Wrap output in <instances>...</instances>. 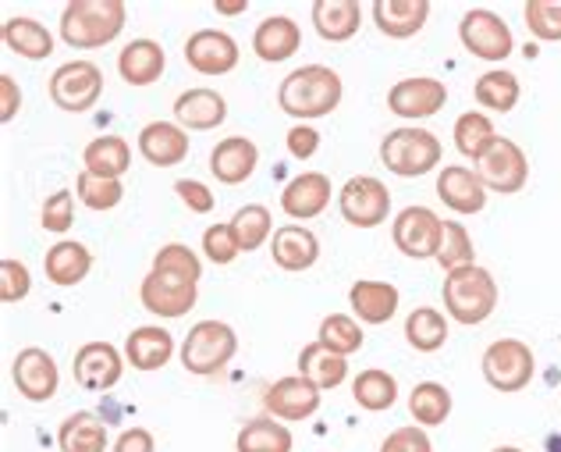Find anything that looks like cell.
Listing matches in <instances>:
<instances>
[{
  "mask_svg": "<svg viewBox=\"0 0 561 452\" xmlns=\"http://www.w3.org/2000/svg\"><path fill=\"white\" fill-rule=\"evenodd\" d=\"M214 11L217 14H245L249 11V0H217Z\"/></svg>",
  "mask_w": 561,
  "mask_h": 452,
  "instance_id": "9f6ffc18",
  "label": "cell"
},
{
  "mask_svg": "<svg viewBox=\"0 0 561 452\" xmlns=\"http://www.w3.org/2000/svg\"><path fill=\"white\" fill-rule=\"evenodd\" d=\"M398 303H402V293H398L391 282L363 279L348 289L352 317H356L359 325H388V320L398 314Z\"/></svg>",
  "mask_w": 561,
  "mask_h": 452,
  "instance_id": "d4e9b609",
  "label": "cell"
},
{
  "mask_svg": "<svg viewBox=\"0 0 561 452\" xmlns=\"http://www.w3.org/2000/svg\"><path fill=\"white\" fill-rule=\"evenodd\" d=\"M494 452H526V449H519V445H497Z\"/></svg>",
  "mask_w": 561,
  "mask_h": 452,
  "instance_id": "6f0895ef",
  "label": "cell"
},
{
  "mask_svg": "<svg viewBox=\"0 0 561 452\" xmlns=\"http://www.w3.org/2000/svg\"><path fill=\"white\" fill-rule=\"evenodd\" d=\"M139 154L153 168H174L188 157V133L179 122H150L139 133Z\"/></svg>",
  "mask_w": 561,
  "mask_h": 452,
  "instance_id": "603a6c76",
  "label": "cell"
},
{
  "mask_svg": "<svg viewBox=\"0 0 561 452\" xmlns=\"http://www.w3.org/2000/svg\"><path fill=\"white\" fill-rule=\"evenodd\" d=\"M199 296V282L182 279V274H171V271H157L150 268V274L142 279L139 285V303L150 310L153 317H185L192 306H196Z\"/></svg>",
  "mask_w": 561,
  "mask_h": 452,
  "instance_id": "8fae6325",
  "label": "cell"
},
{
  "mask_svg": "<svg viewBox=\"0 0 561 452\" xmlns=\"http://www.w3.org/2000/svg\"><path fill=\"white\" fill-rule=\"evenodd\" d=\"M234 353H239V335L225 320H199V325H192L179 349L182 368L196 377L220 374L234 360Z\"/></svg>",
  "mask_w": 561,
  "mask_h": 452,
  "instance_id": "5b68a950",
  "label": "cell"
},
{
  "mask_svg": "<svg viewBox=\"0 0 561 452\" xmlns=\"http://www.w3.org/2000/svg\"><path fill=\"white\" fill-rule=\"evenodd\" d=\"M82 165L85 171L100 174V179H122L131 168V147L122 136H100L90 147L82 150Z\"/></svg>",
  "mask_w": 561,
  "mask_h": 452,
  "instance_id": "e575fe53",
  "label": "cell"
},
{
  "mask_svg": "<svg viewBox=\"0 0 561 452\" xmlns=\"http://www.w3.org/2000/svg\"><path fill=\"white\" fill-rule=\"evenodd\" d=\"M203 253H206V260H210V264H217V268L234 264V257L242 253V246H239V236H234L231 222L210 225V228L203 231Z\"/></svg>",
  "mask_w": 561,
  "mask_h": 452,
  "instance_id": "7dc6e473",
  "label": "cell"
},
{
  "mask_svg": "<svg viewBox=\"0 0 561 452\" xmlns=\"http://www.w3.org/2000/svg\"><path fill=\"white\" fill-rule=\"evenodd\" d=\"M445 104H448V86L434 76L402 79L388 90V111L398 114V118H405V122L431 118V114L445 111Z\"/></svg>",
  "mask_w": 561,
  "mask_h": 452,
  "instance_id": "9a60e30c",
  "label": "cell"
},
{
  "mask_svg": "<svg viewBox=\"0 0 561 452\" xmlns=\"http://www.w3.org/2000/svg\"><path fill=\"white\" fill-rule=\"evenodd\" d=\"M363 325L356 317H348V314H331V317H323L320 320V331H317V342L320 346H328L331 353L337 357H352V353H359L363 349Z\"/></svg>",
  "mask_w": 561,
  "mask_h": 452,
  "instance_id": "b9f144b4",
  "label": "cell"
},
{
  "mask_svg": "<svg viewBox=\"0 0 561 452\" xmlns=\"http://www.w3.org/2000/svg\"><path fill=\"white\" fill-rule=\"evenodd\" d=\"M71 371H76V382L85 392H111L125 374V357L111 342H85L76 353Z\"/></svg>",
  "mask_w": 561,
  "mask_h": 452,
  "instance_id": "e0dca14e",
  "label": "cell"
},
{
  "mask_svg": "<svg viewBox=\"0 0 561 452\" xmlns=\"http://www.w3.org/2000/svg\"><path fill=\"white\" fill-rule=\"evenodd\" d=\"M11 382L19 388V396L28 403H50L61 388V371H57V360L39 346H25L11 363Z\"/></svg>",
  "mask_w": 561,
  "mask_h": 452,
  "instance_id": "5bb4252c",
  "label": "cell"
},
{
  "mask_svg": "<svg viewBox=\"0 0 561 452\" xmlns=\"http://www.w3.org/2000/svg\"><path fill=\"white\" fill-rule=\"evenodd\" d=\"M405 339L416 353H437L448 342V317L434 306H416L405 317Z\"/></svg>",
  "mask_w": 561,
  "mask_h": 452,
  "instance_id": "8d00e7d4",
  "label": "cell"
},
{
  "mask_svg": "<svg viewBox=\"0 0 561 452\" xmlns=\"http://www.w3.org/2000/svg\"><path fill=\"white\" fill-rule=\"evenodd\" d=\"M483 382L501 396H515L523 392L537 374V357L523 339H497L483 349Z\"/></svg>",
  "mask_w": 561,
  "mask_h": 452,
  "instance_id": "8992f818",
  "label": "cell"
},
{
  "mask_svg": "<svg viewBox=\"0 0 561 452\" xmlns=\"http://www.w3.org/2000/svg\"><path fill=\"white\" fill-rule=\"evenodd\" d=\"M320 388L313 382H306L302 374H288V377H277V382L267 388L263 396V406H267V417L274 420H309L320 410Z\"/></svg>",
  "mask_w": 561,
  "mask_h": 452,
  "instance_id": "2e32d148",
  "label": "cell"
},
{
  "mask_svg": "<svg viewBox=\"0 0 561 452\" xmlns=\"http://www.w3.org/2000/svg\"><path fill=\"white\" fill-rule=\"evenodd\" d=\"M22 111V90L11 76H0V122H14Z\"/></svg>",
  "mask_w": 561,
  "mask_h": 452,
  "instance_id": "11a10c76",
  "label": "cell"
},
{
  "mask_svg": "<svg viewBox=\"0 0 561 452\" xmlns=\"http://www.w3.org/2000/svg\"><path fill=\"white\" fill-rule=\"evenodd\" d=\"M114 452H157V442L146 428H125L114 439Z\"/></svg>",
  "mask_w": 561,
  "mask_h": 452,
  "instance_id": "db71d44e",
  "label": "cell"
},
{
  "mask_svg": "<svg viewBox=\"0 0 561 452\" xmlns=\"http://www.w3.org/2000/svg\"><path fill=\"white\" fill-rule=\"evenodd\" d=\"M168 68V54L157 39H131L117 54V76L128 86H153Z\"/></svg>",
  "mask_w": 561,
  "mask_h": 452,
  "instance_id": "83f0119b",
  "label": "cell"
},
{
  "mask_svg": "<svg viewBox=\"0 0 561 452\" xmlns=\"http://www.w3.org/2000/svg\"><path fill=\"white\" fill-rule=\"evenodd\" d=\"M174 193L182 196V203L192 214H210L217 207V196L210 193V185H203L196 179H179L174 182Z\"/></svg>",
  "mask_w": 561,
  "mask_h": 452,
  "instance_id": "816d5d0a",
  "label": "cell"
},
{
  "mask_svg": "<svg viewBox=\"0 0 561 452\" xmlns=\"http://www.w3.org/2000/svg\"><path fill=\"white\" fill-rule=\"evenodd\" d=\"M103 97V71L79 57V61H65L50 76V100L68 114H85L96 108Z\"/></svg>",
  "mask_w": 561,
  "mask_h": 452,
  "instance_id": "ba28073f",
  "label": "cell"
},
{
  "mask_svg": "<svg viewBox=\"0 0 561 452\" xmlns=\"http://www.w3.org/2000/svg\"><path fill=\"white\" fill-rule=\"evenodd\" d=\"M440 296H445V310L451 320H459L466 328H477L483 320H491L497 310V282L494 274L472 264L445 274V285H440Z\"/></svg>",
  "mask_w": 561,
  "mask_h": 452,
  "instance_id": "3957f363",
  "label": "cell"
},
{
  "mask_svg": "<svg viewBox=\"0 0 561 452\" xmlns=\"http://www.w3.org/2000/svg\"><path fill=\"white\" fill-rule=\"evenodd\" d=\"M345 97L342 76L328 65H302L280 82L277 90V108L295 118V125H309L317 118H328L331 111H337Z\"/></svg>",
  "mask_w": 561,
  "mask_h": 452,
  "instance_id": "6da1fadb",
  "label": "cell"
},
{
  "mask_svg": "<svg viewBox=\"0 0 561 452\" xmlns=\"http://www.w3.org/2000/svg\"><path fill=\"white\" fill-rule=\"evenodd\" d=\"M299 374L306 377V382H313L320 392L342 388L345 377H348V360L331 353L328 346L309 342V346H302V353H299Z\"/></svg>",
  "mask_w": 561,
  "mask_h": 452,
  "instance_id": "836d02e7",
  "label": "cell"
},
{
  "mask_svg": "<svg viewBox=\"0 0 561 452\" xmlns=\"http://www.w3.org/2000/svg\"><path fill=\"white\" fill-rule=\"evenodd\" d=\"M57 445H61V452H103L107 449V425H103L100 414L79 410L61 420Z\"/></svg>",
  "mask_w": 561,
  "mask_h": 452,
  "instance_id": "1f68e13d",
  "label": "cell"
},
{
  "mask_svg": "<svg viewBox=\"0 0 561 452\" xmlns=\"http://www.w3.org/2000/svg\"><path fill=\"white\" fill-rule=\"evenodd\" d=\"M459 39H462L466 54L480 57V61H491V65H501L515 50V36H512L508 22L501 19V14H494L491 8L466 11L459 22Z\"/></svg>",
  "mask_w": 561,
  "mask_h": 452,
  "instance_id": "52a82bcc",
  "label": "cell"
},
{
  "mask_svg": "<svg viewBox=\"0 0 561 452\" xmlns=\"http://www.w3.org/2000/svg\"><path fill=\"white\" fill-rule=\"evenodd\" d=\"M451 392L448 385H440V382H420L416 388L409 392V414L412 420H416L420 428H437V425H445V420L451 417Z\"/></svg>",
  "mask_w": 561,
  "mask_h": 452,
  "instance_id": "d590c367",
  "label": "cell"
},
{
  "mask_svg": "<svg viewBox=\"0 0 561 452\" xmlns=\"http://www.w3.org/2000/svg\"><path fill=\"white\" fill-rule=\"evenodd\" d=\"M299 47H302V29L291 19H285V14H271V19H263L253 33V54L267 65L288 61L291 54H299Z\"/></svg>",
  "mask_w": 561,
  "mask_h": 452,
  "instance_id": "484cf974",
  "label": "cell"
},
{
  "mask_svg": "<svg viewBox=\"0 0 561 452\" xmlns=\"http://www.w3.org/2000/svg\"><path fill=\"white\" fill-rule=\"evenodd\" d=\"M440 139L431 133V128H416V125H402L391 128L380 143V160L383 168L398 179H420V174H431L434 168H440Z\"/></svg>",
  "mask_w": 561,
  "mask_h": 452,
  "instance_id": "277c9868",
  "label": "cell"
},
{
  "mask_svg": "<svg viewBox=\"0 0 561 452\" xmlns=\"http://www.w3.org/2000/svg\"><path fill=\"white\" fill-rule=\"evenodd\" d=\"M125 0H71L61 11V39L71 50H100L122 36Z\"/></svg>",
  "mask_w": 561,
  "mask_h": 452,
  "instance_id": "7a4b0ae2",
  "label": "cell"
},
{
  "mask_svg": "<svg viewBox=\"0 0 561 452\" xmlns=\"http://www.w3.org/2000/svg\"><path fill=\"white\" fill-rule=\"evenodd\" d=\"M43 271H47V279L54 285H61V289H71V285H79L90 279V271H93V253H90V246H82L76 239H61V242H54L47 257H43Z\"/></svg>",
  "mask_w": 561,
  "mask_h": 452,
  "instance_id": "f1b7e54d",
  "label": "cell"
},
{
  "mask_svg": "<svg viewBox=\"0 0 561 452\" xmlns=\"http://www.w3.org/2000/svg\"><path fill=\"white\" fill-rule=\"evenodd\" d=\"M380 452H434V442L426 428L420 425H405V428H394L388 439L380 442Z\"/></svg>",
  "mask_w": 561,
  "mask_h": 452,
  "instance_id": "f907efd6",
  "label": "cell"
},
{
  "mask_svg": "<svg viewBox=\"0 0 561 452\" xmlns=\"http://www.w3.org/2000/svg\"><path fill=\"white\" fill-rule=\"evenodd\" d=\"M295 439L288 425H280L274 417H256L239 431L234 439V452H291Z\"/></svg>",
  "mask_w": 561,
  "mask_h": 452,
  "instance_id": "ab89813d",
  "label": "cell"
},
{
  "mask_svg": "<svg viewBox=\"0 0 561 452\" xmlns=\"http://www.w3.org/2000/svg\"><path fill=\"white\" fill-rule=\"evenodd\" d=\"M526 29L540 43H561V0H526Z\"/></svg>",
  "mask_w": 561,
  "mask_h": 452,
  "instance_id": "f6af8a7d",
  "label": "cell"
},
{
  "mask_svg": "<svg viewBox=\"0 0 561 452\" xmlns=\"http://www.w3.org/2000/svg\"><path fill=\"white\" fill-rule=\"evenodd\" d=\"M225 118H228V100L217 90H210V86H196V90H185L174 100V122L185 133H210V128L225 125Z\"/></svg>",
  "mask_w": 561,
  "mask_h": 452,
  "instance_id": "ffe728a7",
  "label": "cell"
},
{
  "mask_svg": "<svg viewBox=\"0 0 561 452\" xmlns=\"http://www.w3.org/2000/svg\"><path fill=\"white\" fill-rule=\"evenodd\" d=\"M39 222L47 231H54V236H65V231L76 225V193H71V189H57L54 196H47V203H43V211H39Z\"/></svg>",
  "mask_w": 561,
  "mask_h": 452,
  "instance_id": "c3c4849f",
  "label": "cell"
},
{
  "mask_svg": "<svg viewBox=\"0 0 561 452\" xmlns=\"http://www.w3.org/2000/svg\"><path fill=\"white\" fill-rule=\"evenodd\" d=\"M260 165V147L245 136L220 139L210 154V174L220 185H242Z\"/></svg>",
  "mask_w": 561,
  "mask_h": 452,
  "instance_id": "cb8c5ba5",
  "label": "cell"
},
{
  "mask_svg": "<svg viewBox=\"0 0 561 452\" xmlns=\"http://www.w3.org/2000/svg\"><path fill=\"white\" fill-rule=\"evenodd\" d=\"M337 211L352 228H377L391 214V193L374 174H356L337 193Z\"/></svg>",
  "mask_w": 561,
  "mask_h": 452,
  "instance_id": "9c48e42d",
  "label": "cell"
},
{
  "mask_svg": "<svg viewBox=\"0 0 561 452\" xmlns=\"http://www.w3.org/2000/svg\"><path fill=\"white\" fill-rule=\"evenodd\" d=\"M477 174L483 179L486 193H501V196H515L523 193L529 182V160L526 150L515 139L497 136L494 147L483 154V160L477 165Z\"/></svg>",
  "mask_w": 561,
  "mask_h": 452,
  "instance_id": "30bf717a",
  "label": "cell"
},
{
  "mask_svg": "<svg viewBox=\"0 0 561 452\" xmlns=\"http://www.w3.org/2000/svg\"><path fill=\"white\" fill-rule=\"evenodd\" d=\"M239 43L225 29H199L185 39V65L206 79L228 76V71L239 68Z\"/></svg>",
  "mask_w": 561,
  "mask_h": 452,
  "instance_id": "4fadbf2b",
  "label": "cell"
},
{
  "mask_svg": "<svg viewBox=\"0 0 561 452\" xmlns=\"http://www.w3.org/2000/svg\"><path fill=\"white\" fill-rule=\"evenodd\" d=\"M271 257L280 271H309L320 260V239L306 225H280L271 239Z\"/></svg>",
  "mask_w": 561,
  "mask_h": 452,
  "instance_id": "7402d4cb",
  "label": "cell"
},
{
  "mask_svg": "<svg viewBox=\"0 0 561 452\" xmlns=\"http://www.w3.org/2000/svg\"><path fill=\"white\" fill-rule=\"evenodd\" d=\"M153 268H157V271L182 274V279H192V282H199V279H203V260H199V253L192 250V246H185V242H168V246H160L157 257H153Z\"/></svg>",
  "mask_w": 561,
  "mask_h": 452,
  "instance_id": "bcb514c9",
  "label": "cell"
},
{
  "mask_svg": "<svg viewBox=\"0 0 561 452\" xmlns=\"http://www.w3.org/2000/svg\"><path fill=\"white\" fill-rule=\"evenodd\" d=\"M437 196L455 214H480L486 207V185L477 168L466 165H445L437 174Z\"/></svg>",
  "mask_w": 561,
  "mask_h": 452,
  "instance_id": "d6986e66",
  "label": "cell"
},
{
  "mask_svg": "<svg viewBox=\"0 0 561 452\" xmlns=\"http://www.w3.org/2000/svg\"><path fill=\"white\" fill-rule=\"evenodd\" d=\"M440 228H445V222L431 207H405L394 214L391 239L398 246V253H405L412 260H437Z\"/></svg>",
  "mask_w": 561,
  "mask_h": 452,
  "instance_id": "7c38bea8",
  "label": "cell"
},
{
  "mask_svg": "<svg viewBox=\"0 0 561 452\" xmlns=\"http://www.w3.org/2000/svg\"><path fill=\"white\" fill-rule=\"evenodd\" d=\"M28 289H33V274H28V268L22 264V260H14V257L0 260V300H4L8 306H14L28 296Z\"/></svg>",
  "mask_w": 561,
  "mask_h": 452,
  "instance_id": "681fc988",
  "label": "cell"
},
{
  "mask_svg": "<svg viewBox=\"0 0 561 452\" xmlns=\"http://www.w3.org/2000/svg\"><path fill=\"white\" fill-rule=\"evenodd\" d=\"M331 203V179L323 171H302L285 185L280 193V211H285L291 222H313Z\"/></svg>",
  "mask_w": 561,
  "mask_h": 452,
  "instance_id": "ac0fdd59",
  "label": "cell"
},
{
  "mask_svg": "<svg viewBox=\"0 0 561 452\" xmlns=\"http://www.w3.org/2000/svg\"><path fill=\"white\" fill-rule=\"evenodd\" d=\"M313 29L320 39L345 43L359 33L363 25V4L359 0H317L313 4Z\"/></svg>",
  "mask_w": 561,
  "mask_h": 452,
  "instance_id": "f546056e",
  "label": "cell"
},
{
  "mask_svg": "<svg viewBox=\"0 0 561 452\" xmlns=\"http://www.w3.org/2000/svg\"><path fill=\"white\" fill-rule=\"evenodd\" d=\"M437 264H440V271H445V274L477 264V250H472V236L466 231V225H459V222H445V228H440Z\"/></svg>",
  "mask_w": 561,
  "mask_h": 452,
  "instance_id": "7bdbcfd3",
  "label": "cell"
},
{
  "mask_svg": "<svg viewBox=\"0 0 561 452\" xmlns=\"http://www.w3.org/2000/svg\"><path fill=\"white\" fill-rule=\"evenodd\" d=\"M455 150H459L462 157H469L472 165H480L483 154L494 147V122H491V114H483V111H466L459 122H455Z\"/></svg>",
  "mask_w": 561,
  "mask_h": 452,
  "instance_id": "74e56055",
  "label": "cell"
},
{
  "mask_svg": "<svg viewBox=\"0 0 561 452\" xmlns=\"http://www.w3.org/2000/svg\"><path fill=\"white\" fill-rule=\"evenodd\" d=\"M231 228H234V236H239L242 253H253V250H260V246H267L274 239V231H277L274 217H271L267 207H263V203H245V207L234 211Z\"/></svg>",
  "mask_w": 561,
  "mask_h": 452,
  "instance_id": "60d3db41",
  "label": "cell"
},
{
  "mask_svg": "<svg viewBox=\"0 0 561 452\" xmlns=\"http://www.w3.org/2000/svg\"><path fill=\"white\" fill-rule=\"evenodd\" d=\"M472 97H477V104L483 111L508 114V111H515V104H519L523 82L508 68H491V71H483V76L477 79V86H472Z\"/></svg>",
  "mask_w": 561,
  "mask_h": 452,
  "instance_id": "d6a6232c",
  "label": "cell"
},
{
  "mask_svg": "<svg viewBox=\"0 0 561 452\" xmlns=\"http://www.w3.org/2000/svg\"><path fill=\"white\" fill-rule=\"evenodd\" d=\"M171 357H174V335L160 325L131 328V335L125 339V360L136 371H160L168 368Z\"/></svg>",
  "mask_w": 561,
  "mask_h": 452,
  "instance_id": "4316f807",
  "label": "cell"
},
{
  "mask_svg": "<svg viewBox=\"0 0 561 452\" xmlns=\"http://www.w3.org/2000/svg\"><path fill=\"white\" fill-rule=\"evenodd\" d=\"M76 196L90 211H114L117 203L125 200V185H122V179H100V174L82 168L76 179Z\"/></svg>",
  "mask_w": 561,
  "mask_h": 452,
  "instance_id": "ee69618b",
  "label": "cell"
},
{
  "mask_svg": "<svg viewBox=\"0 0 561 452\" xmlns=\"http://www.w3.org/2000/svg\"><path fill=\"white\" fill-rule=\"evenodd\" d=\"M0 39H4V47L11 54L25 57V61H43V57L54 54L50 29L43 25V22H36V19H25V14L4 22V29H0Z\"/></svg>",
  "mask_w": 561,
  "mask_h": 452,
  "instance_id": "4dcf8cb0",
  "label": "cell"
},
{
  "mask_svg": "<svg viewBox=\"0 0 561 452\" xmlns=\"http://www.w3.org/2000/svg\"><path fill=\"white\" fill-rule=\"evenodd\" d=\"M431 0H374V25L388 39H412L431 22Z\"/></svg>",
  "mask_w": 561,
  "mask_h": 452,
  "instance_id": "44dd1931",
  "label": "cell"
},
{
  "mask_svg": "<svg viewBox=\"0 0 561 452\" xmlns=\"http://www.w3.org/2000/svg\"><path fill=\"white\" fill-rule=\"evenodd\" d=\"M352 399H356V406H359V410H366V414L391 410V406L398 403V382H394V374L380 371V368L363 371L356 382H352Z\"/></svg>",
  "mask_w": 561,
  "mask_h": 452,
  "instance_id": "f35d334b",
  "label": "cell"
},
{
  "mask_svg": "<svg viewBox=\"0 0 561 452\" xmlns=\"http://www.w3.org/2000/svg\"><path fill=\"white\" fill-rule=\"evenodd\" d=\"M285 143H288V154L295 160H309V157L320 150V133H317L313 125H291Z\"/></svg>",
  "mask_w": 561,
  "mask_h": 452,
  "instance_id": "f5cc1de1",
  "label": "cell"
}]
</instances>
